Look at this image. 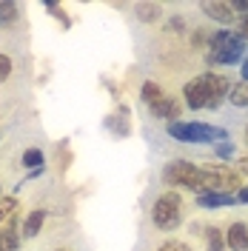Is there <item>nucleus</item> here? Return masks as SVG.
<instances>
[{"instance_id": "nucleus-1", "label": "nucleus", "mask_w": 248, "mask_h": 251, "mask_svg": "<svg viewBox=\"0 0 248 251\" xmlns=\"http://www.w3.org/2000/svg\"><path fill=\"white\" fill-rule=\"evenodd\" d=\"M231 92V83L225 75H214V72H205L200 77L188 80L186 89H183V97L191 109H217L220 103L228 97Z\"/></svg>"}, {"instance_id": "nucleus-2", "label": "nucleus", "mask_w": 248, "mask_h": 251, "mask_svg": "<svg viewBox=\"0 0 248 251\" xmlns=\"http://www.w3.org/2000/svg\"><path fill=\"white\" fill-rule=\"evenodd\" d=\"M169 134L180 143H223L228 134L220 126H208V123H183L174 120L169 123Z\"/></svg>"}, {"instance_id": "nucleus-3", "label": "nucleus", "mask_w": 248, "mask_h": 251, "mask_svg": "<svg viewBox=\"0 0 248 251\" xmlns=\"http://www.w3.org/2000/svg\"><path fill=\"white\" fill-rule=\"evenodd\" d=\"M180 220H183V200H180V194H174V191L160 194L154 200V205H151V223L160 231H171V228L180 226Z\"/></svg>"}, {"instance_id": "nucleus-4", "label": "nucleus", "mask_w": 248, "mask_h": 251, "mask_svg": "<svg viewBox=\"0 0 248 251\" xmlns=\"http://www.w3.org/2000/svg\"><path fill=\"white\" fill-rule=\"evenodd\" d=\"M163 180H166L169 186H183V188L197 191V194L205 191L200 166H194V163H188V160H171L169 166L163 169Z\"/></svg>"}, {"instance_id": "nucleus-5", "label": "nucleus", "mask_w": 248, "mask_h": 251, "mask_svg": "<svg viewBox=\"0 0 248 251\" xmlns=\"http://www.w3.org/2000/svg\"><path fill=\"white\" fill-rule=\"evenodd\" d=\"M243 49L246 43L234 34V31H217L211 37V49H208V60L217 63V66H231L243 57Z\"/></svg>"}, {"instance_id": "nucleus-6", "label": "nucleus", "mask_w": 248, "mask_h": 251, "mask_svg": "<svg viewBox=\"0 0 248 251\" xmlns=\"http://www.w3.org/2000/svg\"><path fill=\"white\" fill-rule=\"evenodd\" d=\"M202 172V186L205 191H217V194H231V191H240V174L223 166V163H208V166H200Z\"/></svg>"}, {"instance_id": "nucleus-7", "label": "nucleus", "mask_w": 248, "mask_h": 251, "mask_svg": "<svg viewBox=\"0 0 248 251\" xmlns=\"http://www.w3.org/2000/svg\"><path fill=\"white\" fill-rule=\"evenodd\" d=\"M225 246L231 251H248V226L246 223H231L225 231Z\"/></svg>"}, {"instance_id": "nucleus-8", "label": "nucleus", "mask_w": 248, "mask_h": 251, "mask_svg": "<svg viewBox=\"0 0 248 251\" xmlns=\"http://www.w3.org/2000/svg\"><path fill=\"white\" fill-rule=\"evenodd\" d=\"M149 109H151L154 117H166V120L174 123V120H177V114H180V100H174V97L166 94V97H160V100H157L154 106H149Z\"/></svg>"}, {"instance_id": "nucleus-9", "label": "nucleus", "mask_w": 248, "mask_h": 251, "mask_svg": "<svg viewBox=\"0 0 248 251\" xmlns=\"http://www.w3.org/2000/svg\"><path fill=\"white\" fill-rule=\"evenodd\" d=\"M202 12L211 17V20H217V23H231V20H237L234 17V9H231V3H202Z\"/></svg>"}, {"instance_id": "nucleus-10", "label": "nucleus", "mask_w": 248, "mask_h": 251, "mask_svg": "<svg viewBox=\"0 0 248 251\" xmlns=\"http://www.w3.org/2000/svg\"><path fill=\"white\" fill-rule=\"evenodd\" d=\"M43 223H46V211L43 208H37V211H31L29 217L23 220V226H20V234L26 237H37L40 234V228H43Z\"/></svg>"}, {"instance_id": "nucleus-11", "label": "nucleus", "mask_w": 248, "mask_h": 251, "mask_svg": "<svg viewBox=\"0 0 248 251\" xmlns=\"http://www.w3.org/2000/svg\"><path fill=\"white\" fill-rule=\"evenodd\" d=\"M15 211H17V197H12V194L0 197V231L9 228V226H17Z\"/></svg>"}, {"instance_id": "nucleus-12", "label": "nucleus", "mask_w": 248, "mask_h": 251, "mask_svg": "<svg viewBox=\"0 0 248 251\" xmlns=\"http://www.w3.org/2000/svg\"><path fill=\"white\" fill-rule=\"evenodd\" d=\"M197 203H200L202 208H220V205H234L237 200H234L231 194H217V191H202L200 197H197Z\"/></svg>"}, {"instance_id": "nucleus-13", "label": "nucleus", "mask_w": 248, "mask_h": 251, "mask_svg": "<svg viewBox=\"0 0 248 251\" xmlns=\"http://www.w3.org/2000/svg\"><path fill=\"white\" fill-rule=\"evenodd\" d=\"M137 17L143 23H154L163 17V6L160 3H137Z\"/></svg>"}, {"instance_id": "nucleus-14", "label": "nucleus", "mask_w": 248, "mask_h": 251, "mask_svg": "<svg viewBox=\"0 0 248 251\" xmlns=\"http://www.w3.org/2000/svg\"><path fill=\"white\" fill-rule=\"evenodd\" d=\"M17 20H20L17 3H9V0H3V3H0V26H3V29H9V26H15Z\"/></svg>"}, {"instance_id": "nucleus-15", "label": "nucleus", "mask_w": 248, "mask_h": 251, "mask_svg": "<svg viewBox=\"0 0 248 251\" xmlns=\"http://www.w3.org/2000/svg\"><path fill=\"white\" fill-rule=\"evenodd\" d=\"M17 243H20L17 226H9V228L0 231V251H17Z\"/></svg>"}, {"instance_id": "nucleus-16", "label": "nucleus", "mask_w": 248, "mask_h": 251, "mask_svg": "<svg viewBox=\"0 0 248 251\" xmlns=\"http://www.w3.org/2000/svg\"><path fill=\"white\" fill-rule=\"evenodd\" d=\"M160 97H166V92H163V89L157 86L154 80H146V83H143V100H146L149 106H154Z\"/></svg>"}, {"instance_id": "nucleus-17", "label": "nucleus", "mask_w": 248, "mask_h": 251, "mask_svg": "<svg viewBox=\"0 0 248 251\" xmlns=\"http://www.w3.org/2000/svg\"><path fill=\"white\" fill-rule=\"evenodd\" d=\"M228 103H231V106H248V83L231 86V92H228Z\"/></svg>"}, {"instance_id": "nucleus-18", "label": "nucleus", "mask_w": 248, "mask_h": 251, "mask_svg": "<svg viewBox=\"0 0 248 251\" xmlns=\"http://www.w3.org/2000/svg\"><path fill=\"white\" fill-rule=\"evenodd\" d=\"M205 237H208V251H223L225 249V237H223L220 228H208Z\"/></svg>"}, {"instance_id": "nucleus-19", "label": "nucleus", "mask_w": 248, "mask_h": 251, "mask_svg": "<svg viewBox=\"0 0 248 251\" xmlns=\"http://www.w3.org/2000/svg\"><path fill=\"white\" fill-rule=\"evenodd\" d=\"M43 163V151L40 149H29L26 154H23V166H29V169H37Z\"/></svg>"}, {"instance_id": "nucleus-20", "label": "nucleus", "mask_w": 248, "mask_h": 251, "mask_svg": "<svg viewBox=\"0 0 248 251\" xmlns=\"http://www.w3.org/2000/svg\"><path fill=\"white\" fill-rule=\"evenodd\" d=\"M9 75H12V57L0 51V83H3V80L9 77Z\"/></svg>"}, {"instance_id": "nucleus-21", "label": "nucleus", "mask_w": 248, "mask_h": 251, "mask_svg": "<svg viewBox=\"0 0 248 251\" xmlns=\"http://www.w3.org/2000/svg\"><path fill=\"white\" fill-rule=\"evenodd\" d=\"M157 251H191V249H188V243H183V240H169V243H163Z\"/></svg>"}, {"instance_id": "nucleus-22", "label": "nucleus", "mask_w": 248, "mask_h": 251, "mask_svg": "<svg viewBox=\"0 0 248 251\" xmlns=\"http://www.w3.org/2000/svg\"><path fill=\"white\" fill-rule=\"evenodd\" d=\"M237 37H240V40H248V15L240 17V29H237Z\"/></svg>"}, {"instance_id": "nucleus-23", "label": "nucleus", "mask_w": 248, "mask_h": 251, "mask_svg": "<svg viewBox=\"0 0 248 251\" xmlns=\"http://www.w3.org/2000/svg\"><path fill=\"white\" fill-rule=\"evenodd\" d=\"M231 151H234V146H231V143H225V140L217 143V154H220V157H231Z\"/></svg>"}, {"instance_id": "nucleus-24", "label": "nucleus", "mask_w": 248, "mask_h": 251, "mask_svg": "<svg viewBox=\"0 0 248 251\" xmlns=\"http://www.w3.org/2000/svg\"><path fill=\"white\" fill-rule=\"evenodd\" d=\"M234 200H237V203H248V186H243V188H240Z\"/></svg>"}, {"instance_id": "nucleus-25", "label": "nucleus", "mask_w": 248, "mask_h": 251, "mask_svg": "<svg viewBox=\"0 0 248 251\" xmlns=\"http://www.w3.org/2000/svg\"><path fill=\"white\" fill-rule=\"evenodd\" d=\"M240 172H246V174H248V154L240 160Z\"/></svg>"}, {"instance_id": "nucleus-26", "label": "nucleus", "mask_w": 248, "mask_h": 251, "mask_svg": "<svg viewBox=\"0 0 248 251\" xmlns=\"http://www.w3.org/2000/svg\"><path fill=\"white\" fill-rule=\"evenodd\" d=\"M243 83H248V57H246V63H243Z\"/></svg>"}, {"instance_id": "nucleus-27", "label": "nucleus", "mask_w": 248, "mask_h": 251, "mask_svg": "<svg viewBox=\"0 0 248 251\" xmlns=\"http://www.w3.org/2000/svg\"><path fill=\"white\" fill-rule=\"evenodd\" d=\"M246 143H248V126H246Z\"/></svg>"}]
</instances>
